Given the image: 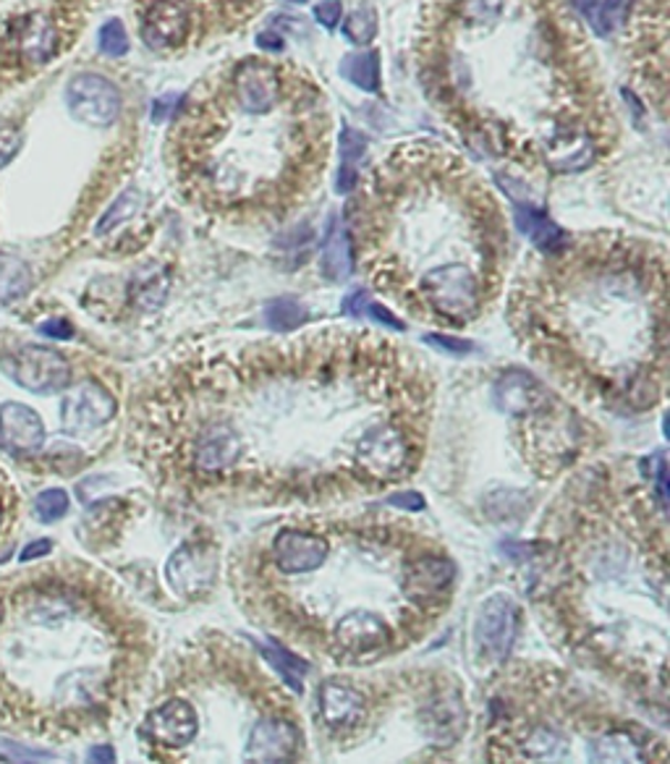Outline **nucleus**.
<instances>
[{"mask_svg": "<svg viewBox=\"0 0 670 764\" xmlns=\"http://www.w3.org/2000/svg\"><path fill=\"white\" fill-rule=\"evenodd\" d=\"M432 409V369L415 352L327 327L170 356L142 390L134 440L187 495L333 503L409 480Z\"/></svg>", "mask_w": 670, "mask_h": 764, "instance_id": "f257e3e1", "label": "nucleus"}, {"mask_svg": "<svg viewBox=\"0 0 670 764\" xmlns=\"http://www.w3.org/2000/svg\"><path fill=\"white\" fill-rule=\"evenodd\" d=\"M237 587L278 637L338 666H369L446 616L456 563L411 521L302 519L239 563Z\"/></svg>", "mask_w": 670, "mask_h": 764, "instance_id": "f03ea898", "label": "nucleus"}, {"mask_svg": "<svg viewBox=\"0 0 670 764\" xmlns=\"http://www.w3.org/2000/svg\"><path fill=\"white\" fill-rule=\"evenodd\" d=\"M511 325L532 359L584 401L639 414L666 398V270L639 249L605 244L547 270L516 289Z\"/></svg>", "mask_w": 670, "mask_h": 764, "instance_id": "7ed1b4c3", "label": "nucleus"}, {"mask_svg": "<svg viewBox=\"0 0 670 764\" xmlns=\"http://www.w3.org/2000/svg\"><path fill=\"white\" fill-rule=\"evenodd\" d=\"M655 513H666V505L655 498L647 503L641 490L589 509L568 542L555 547L551 603L576 655L666 697V516L655 521Z\"/></svg>", "mask_w": 670, "mask_h": 764, "instance_id": "20e7f679", "label": "nucleus"}, {"mask_svg": "<svg viewBox=\"0 0 670 764\" xmlns=\"http://www.w3.org/2000/svg\"><path fill=\"white\" fill-rule=\"evenodd\" d=\"M365 231L373 283L422 323L467 327L495 299L503 236L484 199L388 187Z\"/></svg>", "mask_w": 670, "mask_h": 764, "instance_id": "39448f33", "label": "nucleus"}, {"mask_svg": "<svg viewBox=\"0 0 670 764\" xmlns=\"http://www.w3.org/2000/svg\"><path fill=\"white\" fill-rule=\"evenodd\" d=\"M519 419H522L524 459L540 477L561 474L582 456L587 430L579 417L553 393L543 406Z\"/></svg>", "mask_w": 670, "mask_h": 764, "instance_id": "423d86ee", "label": "nucleus"}, {"mask_svg": "<svg viewBox=\"0 0 670 764\" xmlns=\"http://www.w3.org/2000/svg\"><path fill=\"white\" fill-rule=\"evenodd\" d=\"M524 613L522 605L505 592H495L480 605L474 620V641L488 660L501 662L516 645L522 631Z\"/></svg>", "mask_w": 670, "mask_h": 764, "instance_id": "0eeeda50", "label": "nucleus"}, {"mask_svg": "<svg viewBox=\"0 0 670 764\" xmlns=\"http://www.w3.org/2000/svg\"><path fill=\"white\" fill-rule=\"evenodd\" d=\"M317 710L320 723L338 741L356 739L365 731L369 715H373L365 691L354 687L352 681H344V678H331L320 687Z\"/></svg>", "mask_w": 670, "mask_h": 764, "instance_id": "6e6552de", "label": "nucleus"}, {"mask_svg": "<svg viewBox=\"0 0 670 764\" xmlns=\"http://www.w3.org/2000/svg\"><path fill=\"white\" fill-rule=\"evenodd\" d=\"M3 369L19 388L38 396L66 390L71 385L69 359L48 346H21L17 354L3 359Z\"/></svg>", "mask_w": 670, "mask_h": 764, "instance_id": "1a4fd4ad", "label": "nucleus"}, {"mask_svg": "<svg viewBox=\"0 0 670 764\" xmlns=\"http://www.w3.org/2000/svg\"><path fill=\"white\" fill-rule=\"evenodd\" d=\"M142 733L155 749L166 754H178V760H184L197 739L195 707L189 704L187 697L170 694L147 712Z\"/></svg>", "mask_w": 670, "mask_h": 764, "instance_id": "9d476101", "label": "nucleus"}, {"mask_svg": "<svg viewBox=\"0 0 670 764\" xmlns=\"http://www.w3.org/2000/svg\"><path fill=\"white\" fill-rule=\"evenodd\" d=\"M69 113L84 126L105 128L118 118L121 92L111 79L100 74H76L66 87Z\"/></svg>", "mask_w": 670, "mask_h": 764, "instance_id": "9b49d317", "label": "nucleus"}, {"mask_svg": "<svg viewBox=\"0 0 670 764\" xmlns=\"http://www.w3.org/2000/svg\"><path fill=\"white\" fill-rule=\"evenodd\" d=\"M218 574V550L208 542H187L168 558V587L184 599H197L212 589Z\"/></svg>", "mask_w": 670, "mask_h": 764, "instance_id": "f8f14e48", "label": "nucleus"}, {"mask_svg": "<svg viewBox=\"0 0 670 764\" xmlns=\"http://www.w3.org/2000/svg\"><path fill=\"white\" fill-rule=\"evenodd\" d=\"M116 411H118L116 398H113L100 383L87 380L71 393V396L63 398V406H61L63 430H66L69 435L95 432L103 425H108V421L116 417Z\"/></svg>", "mask_w": 670, "mask_h": 764, "instance_id": "ddd939ff", "label": "nucleus"}, {"mask_svg": "<svg viewBox=\"0 0 670 764\" xmlns=\"http://www.w3.org/2000/svg\"><path fill=\"white\" fill-rule=\"evenodd\" d=\"M233 97L239 108L252 116H265L281 97V79L275 66L265 61L247 59L233 69Z\"/></svg>", "mask_w": 670, "mask_h": 764, "instance_id": "4468645a", "label": "nucleus"}, {"mask_svg": "<svg viewBox=\"0 0 670 764\" xmlns=\"http://www.w3.org/2000/svg\"><path fill=\"white\" fill-rule=\"evenodd\" d=\"M422 728L427 739H432L440 749L453 746L467 728V707L456 689L438 691L422 712Z\"/></svg>", "mask_w": 670, "mask_h": 764, "instance_id": "2eb2a0df", "label": "nucleus"}, {"mask_svg": "<svg viewBox=\"0 0 670 764\" xmlns=\"http://www.w3.org/2000/svg\"><path fill=\"white\" fill-rule=\"evenodd\" d=\"M45 442V425L40 414L24 404H0V448L11 453L40 451Z\"/></svg>", "mask_w": 670, "mask_h": 764, "instance_id": "dca6fc26", "label": "nucleus"}, {"mask_svg": "<svg viewBox=\"0 0 670 764\" xmlns=\"http://www.w3.org/2000/svg\"><path fill=\"white\" fill-rule=\"evenodd\" d=\"M191 19L189 11L176 0H158L153 9L147 11L145 27H142V38L149 48L168 50L184 45L189 38Z\"/></svg>", "mask_w": 670, "mask_h": 764, "instance_id": "f3484780", "label": "nucleus"}, {"mask_svg": "<svg viewBox=\"0 0 670 764\" xmlns=\"http://www.w3.org/2000/svg\"><path fill=\"white\" fill-rule=\"evenodd\" d=\"M493 398L498 409L509 414L513 419H519L524 417V414L537 409V406H543L547 398H551V390H547V385L540 383L537 377L513 369V373L503 375L501 380L495 383Z\"/></svg>", "mask_w": 670, "mask_h": 764, "instance_id": "a211bd4d", "label": "nucleus"}, {"mask_svg": "<svg viewBox=\"0 0 670 764\" xmlns=\"http://www.w3.org/2000/svg\"><path fill=\"white\" fill-rule=\"evenodd\" d=\"M516 226H519V231L526 233V239H530L543 254L558 257L566 252V247H568L566 231H563L558 223H553V220L547 218V212L540 210V207H534L530 202L519 205Z\"/></svg>", "mask_w": 670, "mask_h": 764, "instance_id": "6ab92c4d", "label": "nucleus"}, {"mask_svg": "<svg viewBox=\"0 0 670 764\" xmlns=\"http://www.w3.org/2000/svg\"><path fill=\"white\" fill-rule=\"evenodd\" d=\"M320 270L327 281L344 283L348 275L354 273V249L352 239H348V231L338 220H333L331 233H327V241L323 244V254H320Z\"/></svg>", "mask_w": 670, "mask_h": 764, "instance_id": "aec40b11", "label": "nucleus"}, {"mask_svg": "<svg viewBox=\"0 0 670 764\" xmlns=\"http://www.w3.org/2000/svg\"><path fill=\"white\" fill-rule=\"evenodd\" d=\"M572 3L600 38L621 30L631 9V0H572Z\"/></svg>", "mask_w": 670, "mask_h": 764, "instance_id": "412c9836", "label": "nucleus"}, {"mask_svg": "<svg viewBox=\"0 0 670 764\" xmlns=\"http://www.w3.org/2000/svg\"><path fill=\"white\" fill-rule=\"evenodd\" d=\"M341 76L352 82L362 92L375 95L380 90V55L367 50V53H352L341 61Z\"/></svg>", "mask_w": 670, "mask_h": 764, "instance_id": "4be33fe9", "label": "nucleus"}, {"mask_svg": "<svg viewBox=\"0 0 670 764\" xmlns=\"http://www.w3.org/2000/svg\"><path fill=\"white\" fill-rule=\"evenodd\" d=\"M21 53L32 63H45L55 53V32L48 19L32 17L27 21L24 34H21Z\"/></svg>", "mask_w": 670, "mask_h": 764, "instance_id": "5701e85b", "label": "nucleus"}, {"mask_svg": "<svg viewBox=\"0 0 670 764\" xmlns=\"http://www.w3.org/2000/svg\"><path fill=\"white\" fill-rule=\"evenodd\" d=\"M32 289V270L13 254H0V299L11 302Z\"/></svg>", "mask_w": 670, "mask_h": 764, "instance_id": "b1692460", "label": "nucleus"}, {"mask_svg": "<svg viewBox=\"0 0 670 764\" xmlns=\"http://www.w3.org/2000/svg\"><path fill=\"white\" fill-rule=\"evenodd\" d=\"M377 30H380V19H377V9L369 0L365 3H359L356 9L348 13L346 21H344V34L348 42H354V45L365 48L369 45L377 38Z\"/></svg>", "mask_w": 670, "mask_h": 764, "instance_id": "393cba45", "label": "nucleus"}, {"mask_svg": "<svg viewBox=\"0 0 670 764\" xmlns=\"http://www.w3.org/2000/svg\"><path fill=\"white\" fill-rule=\"evenodd\" d=\"M306 317H310V314H306V306L299 302V299H291V296L273 299L265 310L268 325L273 327L275 333L296 331L299 325L306 323Z\"/></svg>", "mask_w": 670, "mask_h": 764, "instance_id": "a878e982", "label": "nucleus"}, {"mask_svg": "<svg viewBox=\"0 0 670 764\" xmlns=\"http://www.w3.org/2000/svg\"><path fill=\"white\" fill-rule=\"evenodd\" d=\"M344 314H352V317H362V314H369V317L377 320V323H383L385 327H390V331H398V333L406 331V325L396 317L394 312L385 310L383 304L373 302V299H369L365 291H354V294H348L344 299Z\"/></svg>", "mask_w": 670, "mask_h": 764, "instance_id": "bb28decb", "label": "nucleus"}, {"mask_svg": "<svg viewBox=\"0 0 670 764\" xmlns=\"http://www.w3.org/2000/svg\"><path fill=\"white\" fill-rule=\"evenodd\" d=\"M260 649H262V655H265L268 660L273 662V670H278V673L286 678L289 687L294 691H302V676L306 673V662L299 660L296 655L286 652L283 647H278L275 641H270V645L260 647Z\"/></svg>", "mask_w": 670, "mask_h": 764, "instance_id": "cd10ccee", "label": "nucleus"}, {"mask_svg": "<svg viewBox=\"0 0 670 764\" xmlns=\"http://www.w3.org/2000/svg\"><path fill=\"white\" fill-rule=\"evenodd\" d=\"M142 207V195L139 191H134V189H128L121 195L116 202H113L108 210H105V216L100 218V223L95 228V233L97 236H103V233H108L113 231V228L121 226V223H126L128 218H134L137 216V210Z\"/></svg>", "mask_w": 670, "mask_h": 764, "instance_id": "c85d7f7f", "label": "nucleus"}, {"mask_svg": "<svg viewBox=\"0 0 670 764\" xmlns=\"http://www.w3.org/2000/svg\"><path fill=\"white\" fill-rule=\"evenodd\" d=\"M97 45L105 55H108V59H121V55H126L128 53L126 27L121 24L118 19H108L103 27H100Z\"/></svg>", "mask_w": 670, "mask_h": 764, "instance_id": "c756f323", "label": "nucleus"}, {"mask_svg": "<svg viewBox=\"0 0 670 764\" xmlns=\"http://www.w3.org/2000/svg\"><path fill=\"white\" fill-rule=\"evenodd\" d=\"M34 513H38L42 524H53V521H59L69 513V495L59 488L40 492L38 500H34Z\"/></svg>", "mask_w": 670, "mask_h": 764, "instance_id": "7c9ffc66", "label": "nucleus"}, {"mask_svg": "<svg viewBox=\"0 0 670 764\" xmlns=\"http://www.w3.org/2000/svg\"><path fill=\"white\" fill-rule=\"evenodd\" d=\"M168 294V278L166 273H153L149 278H139L137 281V302L142 310H158L166 302Z\"/></svg>", "mask_w": 670, "mask_h": 764, "instance_id": "2f4dec72", "label": "nucleus"}, {"mask_svg": "<svg viewBox=\"0 0 670 764\" xmlns=\"http://www.w3.org/2000/svg\"><path fill=\"white\" fill-rule=\"evenodd\" d=\"M367 139L362 134H356L354 128H344L338 139V155H341V166H352L356 168V163L365 157Z\"/></svg>", "mask_w": 670, "mask_h": 764, "instance_id": "473e14b6", "label": "nucleus"}, {"mask_svg": "<svg viewBox=\"0 0 670 764\" xmlns=\"http://www.w3.org/2000/svg\"><path fill=\"white\" fill-rule=\"evenodd\" d=\"M503 9V0H467L463 17L469 21H493Z\"/></svg>", "mask_w": 670, "mask_h": 764, "instance_id": "72a5a7b5", "label": "nucleus"}, {"mask_svg": "<svg viewBox=\"0 0 670 764\" xmlns=\"http://www.w3.org/2000/svg\"><path fill=\"white\" fill-rule=\"evenodd\" d=\"M21 149V132L9 124H0V168H6Z\"/></svg>", "mask_w": 670, "mask_h": 764, "instance_id": "f704fd0d", "label": "nucleus"}, {"mask_svg": "<svg viewBox=\"0 0 670 764\" xmlns=\"http://www.w3.org/2000/svg\"><path fill=\"white\" fill-rule=\"evenodd\" d=\"M427 344L440 348V352H446L448 356H461V354H469L474 348L472 341H461V338H453V335H427Z\"/></svg>", "mask_w": 670, "mask_h": 764, "instance_id": "c9c22d12", "label": "nucleus"}, {"mask_svg": "<svg viewBox=\"0 0 670 764\" xmlns=\"http://www.w3.org/2000/svg\"><path fill=\"white\" fill-rule=\"evenodd\" d=\"M184 95L181 92H170V95H163L153 103V113H149V118H153L155 126L166 124V121L174 116V111L178 108V103H181Z\"/></svg>", "mask_w": 670, "mask_h": 764, "instance_id": "e433bc0d", "label": "nucleus"}, {"mask_svg": "<svg viewBox=\"0 0 670 764\" xmlns=\"http://www.w3.org/2000/svg\"><path fill=\"white\" fill-rule=\"evenodd\" d=\"M341 13H344V3H341V0H320L315 6V19L325 30H333V27L338 24Z\"/></svg>", "mask_w": 670, "mask_h": 764, "instance_id": "4c0bfd02", "label": "nucleus"}, {"mask_svg": "<svg viewBox=\"0 0 670 764\" xmlns=\"http://www.w3.org/2000/svg\"><path fill=\"white\" fill-rule=\"evenodd\" d=\"M40 333L48 335V338H59L66 341L74 335V327H71L69 320H48V323L40 325Z\"/></svg>", "mask_w": 670, "mask_h": 764, "instance_id": "58836bf2", "label": "nucleus"}, {"mask_svg": "<svg viewBox=\"0 0 670 764\" xmlns=\"http://www.w3.org/2000/svg\"><path fill=\"white\" fill-rule=\"evenodd\" d=\"M390 505H396V509H406V511H422L425 509V498L419 495V492H398L388 500Z\"/></svg>", "mask_w": 670, "mask_h": 764, "instance_id": "ea45409f", "label": "nucleus"}, {"mask_svg": "<svg viewBox=\"0 0 670 764\" xmlns=\"http://www.w3.org/2000/svg\"><path fill=\"white\" fill-rule=\"evenodd\" d=\"M50 550H53V542L38 540V542H32V545H27L24 550H21L19 561L30 563V561H38V558H45V555H50Z\"/></svg>", "mask_w": 670, "mask_h": 764, "instance_id": "a19ab883", "label": "nucleus"}, {"mask_svg": "<svg viewBox=\"0 0 670 764\" xmlns=\"http://www.w3.org/2000/svg\"><path fill=\"white\" fill-rule=\"evenodd\" d=\"M356 168L352 166H338V174H335V189L338 195H348V191L356 189Z\"/></svg>", "mask_w": 670, "mask_h": 764, "instance_id": "79ce46f5", "label": "nucleus"}, {"mask_svg": "<svg viewBox=\"0 0 670 764\" xmlns=\"http://www.w3.org/2000/svg\"><path fill=\"white\" fill-rule=\"evenodd\" d=\"M257 48L270 50V53H281V50L286 48V45H283L281 34H275L273 30H265V32L257 34Z\"/></svg>", "mask_w": 670, "mask_h": 764, "instance_id": "37998d69", "label": "nucleus"}, {"mask_svg": "<svg viewBox=\"0 0 670 764\" xmlns=\"http://www.w3.org/2000/svg\"><path fill=\"white\" fill-rule=\"evenodd\" d=\"M92 762H113L116 756H113V749L111 746H97V749H92V756H90Z\"/></svg>", "mask_w": 670, "mask_h": 764, "instance_id": "c03bdc74", "label": "nucleus"}, {"mask_svg": "<svg viewBox=\"0 0 670 764\" xmlns=\"http://www.w3.org/2000/svg\"><path fill=\"white\" fill-rule=\"evenodd\" d=\"M3 618H6V608H3V603H0V624H3Z\"/></svg>", "mask_w": 670, "mask_h": 764, "instance_id": "a18cd8bd", "label": "nucleus"}, {"mask_svg": "<svg viewBox=\"0 0 670 764\" xmlns=\"http://www.w3.org/2000/svg\"><path fill=\"white\" fill-rule=\"evenodd\" d=\"M289 3H299V6H302V3H306V0H289Z\"/></svg>", "mask_w": 670, "mask_h": 764, "instance_id": "49530a36", "label": "nucleus"}, {"mask_svg": "<svg viewBox=\"0 0 670 764\" xmlns=\"http://www.w3.org/2000/svg\"><path fill=\"white\" fill-rule=\"evenodd\" d=\"M0 521H3V509H0Z\"/></svg>", "mask_w": 670, "mask_h": 764, "instance_id": "de8ad7c7", "label": "nucleus"}]
</instances>
